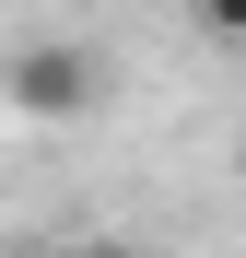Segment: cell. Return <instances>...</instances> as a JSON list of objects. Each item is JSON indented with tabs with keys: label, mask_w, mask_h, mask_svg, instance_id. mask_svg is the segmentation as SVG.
Wrapping results in <instances>:
<instances>
[{
	"label": "cell",
	"mask_w": 246,
	"mask_h": 258,
	"mask_svg": "<svg viewBox=\"0 0 246 258\" xmlns=\"http://www.w3.org/2000/svg\"><path fill=\"white\" fill-rule=\"evenodd\" d=\"M47 258H141V246H129V235H106V223H82V235H59Z\"/></svg>",
	"instance_id": "7a4b0ae2"
},
{
	"label": "cell",
	"mask_w": 246,
	"mask_h": 258,
	"mask_svg": "<svg viewBox=\"0 0 246 258\" xmlns=\"http://www.w3.org/2000/svg\"><path fill=\"white\" fill-rule=\"evenodd\" d=\"M199 24H211V35H246V0H199Z\"/></svg>",
	"instance_id": "3957f363"
},
{
	"label": "cell",
	"mask_w": 246,
	"mask_h": 258,
	"mask_svg": "<svg viewBox=\"0 0 246 258\" xmlns=\"http://www.w3.org/2000/svg\"><path fill=\"white\" fill-rule=\"evenodd\" d=\"M234 176H246V117H234Z\"/></svg>",
	"instance_id": "277c9868"
},
{
	"label": "cell",
	"mask_w": 246,
	"mask_h": 258,
	"mask_svg": "<svg viewBox=\"0 0 246 258\" xmlns=\"http://www.w3.org/2000/svg\"><path fill=\"white\" fill-rule=\"evenodd\" d=\"M0 94H12V117H35V129H70V117H94L106 59L82 47V35H24V47L0 59Z\"/></svg>",
	"instance_id": "6da1fadb"
}]
</instances>
